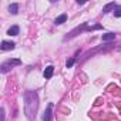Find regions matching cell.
<instances>
[{"label":"cell","mask_w":121,"mask_h":121,"mask_svg":"<svg viewBox=\"0 0 121 121\" xmlns=\"http://www.w3.org/2000/svg\"><path fill=\"white\" fill-rule=\"evenodd\" d=\"M115 7H117V4H115L114 2H111V3H108V4L104 6L103 12H104V13H108V12H111V10H115Z\"/></svg>","instance_id":"3957f363"},{"label":"cell","mask_w":121,"mask_h":121,"mask_svg":"<svg viewBox=\"0 0 121 121\" xmlns=\"http://www.w3.org/2000/svg\"><path fill=\"white\" fill-rule=\"evenodd\" d=\"M51 108H53V104L50 103L47 105V110H46L44 115H43V121H51Z\"/></svg>","instance_id":"6da1fadb"},{"label":"cell","mask_w":121,"mask_h":121,"mask_svg":"<svg viewBox=\"0 0 121 121\" xmlns=\"http://www.w3.org/2000/svg\"><path fill=\"white\" fill-rule=\"evenodd\" d=\"M114 16H115V17H121V6H117V7H115Z\"/></svg>","instance_id":"9c48e42d"},{"label":"cell","mask_w":121,"mask_h":121,"mask_svg":"<svg viewBox=\"0 0 121 121\" xmlns=\"http://www.w3.org/2000/svg\"><path fill=\"white\" fill-rule=\"evenodd\" d=\"M66 20H67V14L64 13V14H61V16H58L54 23H56V24H63V23H66Z\"/></svg>","instance_id":"52a82bcc"},{"label":"cell","mask_w":121,"mask_h":121,"mask_svg":"<svg viewBox=\"0 0 121 121\" xmlns=\"http://www.w3.org/2000/svg\"><path fill=\"white\" fill-rule=\"evenodd\" d=\"M74 61H76L74 58H70V60H67V64H66V66H67V69H69V67H71V66L74 64Z\"/></svg>","instance_id":"30bf717a"},{"label":"cell","mask_w":121,"mask_h":121,"mask_svg":"<svg viewBox=\"0 0 121 121\" xmlns=\"http://www.w3.org/2000/svg\"><path fill=\"white\" fill-rule=\"evenodd\" d=\"M53 73H54V67H53V66H48V67H46V70H44V77H46V78H51Z\"/></svg>","instance_id":"8992f818"},{"label":"cell","mask_w":121,"mask_h":121,"mask_svg":"<svg viewBox=\"0 0 121 121\" xmlns=\"http://www.w3.org/2000/svg\"><path fill=\"white\" fill-rule=\"evenodd\" d=\"M19 31H20L19 26H12V27L7 30V34H9V36H17V34H19Z\"/></svg>","instance_id":"277c9868"},{"label":"cell","mask_w":121,"mask_h":121,"mask_svg":"<svg viewBox=\"0 0 121 121\" xmlns=\"http://www.w3.org/2000/svg\"><path fill=\"white\" fill-rule=\"evenodd\" d=\"M2 121H4V110L2 108Z\"/></svg>","instance_id":"8fae6325"},{"label":"cell","mask_w":121,"mask_h":121,"mask_svg":"<svg viewBox=\"0 0 121 121\" xmlns=\"http://www.w3.org/2000/svg\"><path fill=\"white\" fill-rule=\"evenodd\" d=\"M114 39H115V34H114V33H105V34L101 36V40H103V41H111V40H114Z\"/></svg>","instance_id":"5b68a950"},{"label":"cell","mask_w":121,"mask_h":121,"mask_svg":"<svg viewBox=\"0 0 121 121\" xmlns=\"http://www.w3.org/2000/svg\"><path fill=\"white\" fill-rule=\"evenodd\" d=\"M14 47H16V44L13 41H2V46H0L2 50H13Z\"/></svg>","instance_id":"7a4b0ae2"},{"label":"cell","mask_w":121,"mask_h":121,"mask_svg":"<svg viewBox=\"0 0 121 121\" xmlns=\"http://www.w3.org/2000/svg\"><path fill=\"white\" fill-rule=\"evenodd\" d=\"M77 3H78V4H84L86 2H84V0H77Z\"/></svg>","instance_id":"7c38bea8"},{"label":"cell","mask_w":121,"mask_h":121,"mask_svg":"<svg viewBox=\"0 0 121 121\" xmlns=\"http://www.w3.org/2000/svg\"><path fill=\"white\" fill-rule=\"evenodd\" d=\"M17 10H19V6H17L16 3H13V4L9 6V12H10L12 14H17Z\"/></svg>","instance_id":"ba28073f"}]
</instances>
